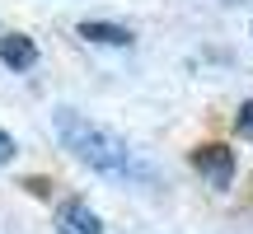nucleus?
<instances>
[{
	"instance_id": "nucleus-1",
	"label": "nucleus",
	"mask_w": 253,
	"mask_h": 234,
	"mask_svg": "<svg viewBox=\"0 0 253 234\" xmlns=\"http://www.w3.org/2000/svg\"><path fill=\"white\" fill-rule=\"evenodd\" d=\"M52 122H56V136H61V145L84 164V169L108 173V178H141V173H145L141 164H136V155L126 150V141H118L113 131H103V126H99V122H89L84 113L61 108Z\"/></svg>"
},
{
	"instance_id": "nucleus-2",
	"label": "nucleus",
	"mask_w": 253,
	"mask_h": 234,
	"mask_svg": "<svg viewBox=\"0 0 253 234\" xmlns=\"http://www.w3.org/2000/svg\"><path fill=\"white\" fill-rule=\"evenodd\" d=\"M192 164H197V173L216 192H225L230 183H235V150H230V145H202V150L192 155Z\"/></svg>"
},
{
	"instance_id": "nucleus-3",
	"label": "nucleus",
	"mask_w": 253,
	"mask_h": 234,
	"mask_svg": "<svg viewBox=\"0 0 253 234\" xmlns=\"http://www.w3.org/2000/svg\"><path fill=\"white\" fill-rule=\"evenodd\" d=\"M56 230L61 234H103L99 216H94L89 201H80V197H66L61 206H56Z\"/></svg>"
},
{
	"instance_id": "nucleus-4",
	"label": "nucleus",
	"mask_w": 253,
	"mask_h": 234,
	"mask_svg": "<svg viewBox=\"0 0 253 234\" xmlns=\"http://www.w3.org/2000/svg\"><path fill=\"white\" fill-rule=\"evenodd\" d=\"M0 61L9 71H28V66H38V42L24 33H5L0 38Z\"/></svg>"
},
{
	"instance_id": "nucleus-5",
	"label": "nucleus",
	"mask_w": 253,
	"mask_h": 234,
	"mask_svg": "<svg viewBox=\"0 0 253 234\" xmlns=\"http://www.w3.org/2000/svg\"><path fill=\"white\" fill-rule=\"evenodd\" d=\"M80 38H84V42H103V47H131V28L99 24V19H84V24H80Z\"/></svg>"
},
{
	"instance_id": "nucleus-6",
	"label": "nucleus",
	"mask_w": 253,
	"mask_h": 234,
	"mask_svg": "<svg viewBox=\"0 0 253 234\" xmlns=\"http://www.w3.org/2000/svg\"><path fill=\"white\" fill-rule=\"evenodd\" d=\"M235 131H239V136H253V103H244V108H239V117H235Z\"/></svg>"
},
{
	"instance_id": "nucleus-7",
	"label": "nucleus",
	"mask_w": 253,
	"mask_h": 234,
	"mask_svg": "<svg viewBox=\"0 0 253 234\" xmlns=\"http://www.w3.org/2000/svg\"><path fill=\"white\" fill-rule=\"evenodd\" d=\"M9 155H14V141H9V136H5V131H0V164H5V159H9Z\"/></svg>"
}]
</instances>
